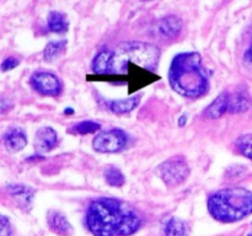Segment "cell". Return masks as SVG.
Returning a JSON list of instances; mask_svg holds the SVG:
<instances>
[{
  "label": "cell",
  "mask_w": 252,
  "mask_h": 236,
  "mask_svg": "<svg viewBox=\"0 0 252 236\" xmlns=\"http://www.w3.org/2000/svg\"><path fill=\"white\" fill-rule=\"evenodd\" d=\"M140 102V98L138 96L130 98H123V100H113L108 101L107 107L108 110L112 111L113 113H117V115H123V113L130 112V111L134 110Z\"/></svg>",
  "instance_id": "14"
},
{
  "label": "cell",
  "mask_w": 252,
  "mask_h": 236,
  "mask_svg": "<svg viewBox=\"0 0 252 236\" xmlns=\"http://www.w3.org/2000/svg\"><path fill=\"white\" fill-rule=\"evenodd\" d=\"M251 101L250 97L245 92H238L229 101V112L240 113L245 112L250 108Z\"/></svg>",
  "instance_id": "17"
},
{
  "label": "cell",
  "mask_w": 252,
  "mask_h": 236,
  "mask_svg": "<svg viewBox=\"0 0 252 236\" xmlns=\"http://www.w3.org/2000/svg\"><path fill=\"white\" fill-rule=\"evenodd\" d=\"M143 1H149V0H143Z\"/></svg>",
  "instance_id": "29"
},
{
  "label": "cell",
  "mask_w": 252,
  "mask_h": 236,
  "mask_svg": "<svg viewBox=\"0 0 252 236\" xmlns=\"http://www.w3.org/2000/svg\"><path fill=\"white\" fill-rule=\"evenodd\" d=\"M182 30V21L180 17L171 15L154 22L152 26V34L161 39L175 38Z\"/></svg>",
  "instance_id": "8"
},
{
  "label": "cell",
  "mask_w": 252,
  "mask_h": 236,
  "mask_svg": "<svg viewBox=\"0 0 252 236\" xmlns=\"http://www.w3.org/2000/svg\"><path fill=\"white\" fill-rule=\"evenodd\" d=\"M65 113H66V115H68V113H70V115H71V113H74V111L71 110V108H66Z\"/></svg>",
  "instance_id": "27"
},
{
  "label": "cell",
  "mask_w": 252,
  "mask_h": 236,
  "mask_svg": "<svg viewBox=\"0 0 252 236\" xmlns=\"http://www.w3.org/2000/svg\"><path fill=\"white\" fill-rule=\"evenodd\" d=\"M86 225L95 236H129L140 228V218L123 202L98 198L89 206Z\"/></svg>",
  "instance_id": "1"
},
{
  "label": "cell",
  "mask_w": 252,
  "mask_h": 236,
  "mask_svg": "<svg viewBox=\"0 0 252 236\" xmlns=\"http://www.w3.org/2000/svg\"><path fill=\"white\" fill-rule=\"evenodd\" d=\"M248 236H252V233H250V234H249V235Z\"/></svg>",
  "instance_id": "28"
},
{
  "label": "cell",
  "mask_w": 252,
  "mask_h": 236,
  "mask_svg": "<svg viewBox=\"0 0 252 236\" xmlns=\"http://www.w3.org/2000/svg\"><path fill=\"white\" fill-rule=\"evenodd\" d=\"M7 192L19 202L20 206L24 208H31L32 199H33L34 191L29 186L25 184H10L6 187Z\"/></svg>",
  "instance_id": "13"
},
{
  "label": "cell",
  "mask_w": 252,
  "mask_h": 236,
  "mask_svg": "<svg viewBox=\"0 0 252 236\" xmlns=\"http://www.w3.org/2000/svg\"><path fill=\"white\" fill-rule=\"evenodd\" d=\"M4 144L11 152H17L24 149L27 144L26 134L20 128H10L4 135Z\"/></svg>",
  "instance_id": "11"
},
{
  "label": "cell",
  "mask_w": 252,
  "mask_h": 236,
  "mask_svg": "<svg viewBox=\"0 0 252 236\" xmlns=\"http://www.w3.org/2000/svg\"><path fill=\"white\" fill-rule=\"evenodd\" d=\"M159 174L166 186H179L189 176V165L184 156H172L160 165Z\"/></svg>",
  "instance_id": "5"
},
{
  "label": "cell",
  "mask_w": 252,
  "mask_h": 236,
  "mask_svg": "<svg viewBox=\"0 0 252 236\" xmlns=\"http://www.w3.org/2000/svg\"><path fill=\"white\" fill-rule=\"evenodd\" d=\"M171 88L185 97L197 98L208 91L207 71L202 66V58L197 52L177 54L169 70Z\"/></svg>",
  "instance_id": "2"
},
{
  "label": "cell",
  "mask_w": 252,
  "mask_h": 236,
  "mask_svg": "<svg viewBox=\"0 0 252 236\" xmlns=\"http://www.w3.org/2000/svg\"><path fill=\"white\" fill-rule=\"evenodd\" d=\"M244 59H245V63L249 65H252V42L248 49H246L245 54H244Z\"/></svg>",
  "instance_id": "25"
},
{
  "label": "cell",
  "mask_w": 252,
  "mask_h": 236,
  "mask_svg": "<svg viewBox=\"0 0 252 236\" xmlns=\"http://www.w3.org/2000/svg\"><path fill=\"white\" fill-rule=\"evenodd\" d=\"M20 64V60L17 58H14V57H9V58L4 59V61H2L1 64V70L4 71H7V70H11V69L16 68L17 65Z\"/></svg>",
  "instance_id": "24"
},
{
  "label": "cell",
  "mask_w": 252,
  "mask_h": 236,
  "mask_svg": "<svg viewBox=\"0 0 252 236\" xmlns=\"http://www.w3.org/2000/svg\"><path fill=\"white\" fill-rule=\"evenodd\" d=\"M236 147L244 156L252 161V134H246L239 138L236 142Z\"/></svg>",
  "instance_id": "22"
},
{
  "label": "cell",
  "mask_w": 252,
  "mask_h": 236,
  "mask_svg": "<svg viewBox=\"0 0 252 236\" xmlns=\"http://www.w3.org/2000/svg\"><path fill=\"white\" fill-rule=\"evenodd\" d=\"M66 41H52L46 46L43 52L44 59L47 61L56 60L58 57L62 56L64 51H65Z\"/></svg>",
  "instance_id": "19"
},
{
  "label": "cell",
  "mask_w": 252,
  "mask_h": 236,
  "mask_svg": "<svg viewBox=\"0 0 252 236\" xmlns=\"http://www.w3.org/2000/svg\"><path fill=\"white\" fill-rule=\"evenodd\" d=\"M103 177L106 182L112 187H122L125 184L126 178L120 169L115 166H107L103 171Z\"/></svg>",
  "instance_id": "20"
},
{
  "label": "cell",
  "mask_w": 252,
  "mask_h": 236,
  "mask_svg": "<svg viewBox=\"0 0 252 236\" xmlns=\"http://www.w3.org/2000/svg\"><path fill=\"white\" fill-rule=\"evenodd\" d=\"M112 54L113 52L108 51V49H102L101 52H98V54L95 57L93 61V69L96 75H105V74H107L108 64H110L111 58H112Z\"/></svg>",
  "instance_id": "16"
},
{
  "label": "cell",
  "mask_w": 252,
  "mask_h": 236,
  "mask_svg": "<svg viewBox=\"0 0 252 236\" xmlns=\"http://www.w3.org/2000/svg\"><path fill=\"white\" fill-rule=\"evenodd\" d=\"M160 49L152 43L139 41L123 42L113 52L111 61H133L154 71L159 64Z\"/></svg>",
  "instance_id": "4"
},
{
  "label": "cell",
  "mask_w": 252,
  "mask_h": 236,
  "mask_svg": "<svg viewBox=\"0 0 252 236\" xmlns=\"http://www.w3.org/2000/svg\"><path fill=\"white\" fill-rule=\"evenodd\" d=\"M101 125L98 123L93 122V120H84V122L78 123V124L73 125L70 129H68V133H73V134H91V133H95L97 130H100Z\"/></svg>",
  "instance_id": "21"
},
{
  "label": "cell",
  "mask_w": 252,
  "mask_h": 236,
  "mask_svg": "<svg viewBox=\"0 0 252 236\" xmlns=\"http://www.w3.org/2000/svg\"><path fill=\"white\" fill-rule=\"evenodd\" d=\"M48 27L54 33H64L68 31L69 25L65 15L59 11H51L48 15Z\"/></svg>",
  "instance_id": "15"
},
{
  "label": "cell",
  "mask_w": 252,
  "mask_h": 236,
  "mask_svg": "<svg viewBox=\"0 0 252 236\" xmlns=\"http://www.w3.org/2000/svg\"><path fill=\"white\" fill-rule=\"evenodd\" d=\"M165 236H189L187 225L181 219L172 216L165 225Z\"/></svg>",
  "instance_id": "18"
},
{
  "label": "cell",
  "mask_w": 252,
  "mask_h": 236,
  "mask_svg": "<svg viewBox=\"0 0 252 236\" xmlns=\"http://www.w3.org/2000/svg\"><path fill=\"white\" fill-rule=\"evenodd\" d=\"M229 97L228 92H221L208 107L204 110L203 115L204 117L209 118V119H217V118H220L226 111H229Z\"/></svg>",
  "instance_id": "12"
},
{
  "label": "cell",
  "mask_w": 252,
  "mask_h": 236,
  "mask_svg": "<svg viewBox=\"0 0 252 236\" xmlns=\"http://www.w3.org/2000/svg\"><path fill=\"white\" fill-rule=\"evenodd\" d=\"M48 228L59 236H70L73 234V226L69 223L63 213L58 210H49L47 214Z\"/></svg>",
  "instance_id": "10"
},
{
  "label": "cell",
  "mask_w": 252,
  "mask_h": 236,
  "mask_svg": "<svg viewBox=\"0 0 252 236\" xmlns=\"http://www.w3.org/2000/svg\"><path fill=\"white\" fill-rule=\"evenodd\" d=\"M32 88L44 96H58L62 92V84L54 74L48 71H36L30 79Z\"/></svg>",
  "instance_id": "7"
},
{
  "label": "cell",
  "mask_w": 252,
  "mask_h": 236,
  "mask_svg": "<svg viewBox=\"0 0 252 236\" xmlns=\"http://www.w3.org/2000/svg\"><path fill=\"white\" fill-rule=\"evenodd\" d=\"M186 122H187V115L181 116V117L179 118V125H180V127H185Z\"/></svg>",
  "instance_id": "26"
},
{
  "label": "cell",
  "mask_w": 252,
  "mask_h": 236,
  "mask_svg": "<svg viewBox=\"0 0 252 236\" xmlns=\"http://www.w3.org/2000/svg\"><path fill=\"white\" fill-rule=\"evenodd\" d=\"M208 210L221 223L241 220L252 214V192L244 187L221 189L209 197Z\"/></svg>",
  "instance_id": "3"
},
{
  "label": "cell",
  "mask_w": 252,
  "mask_h": 236,
  "mask_svg": "<svg viewBox=\"0 0 252 236\" xmlns=\"http://www.w3.org/2000/svg\"><path fill=\"white\" fill-rule=\"evenodd\" d=\"M127 134L121 129H110L101 132L94 138L93 147L100 152L121 151L127 144Z\"/></svg>",
  "instance_id": "6"
},
{
  "label": "cell",
  "mask_w": 252,
  "mask_h": 236,
  "mask_svg": "<svg viewBox=\"0 0 252 236\" xmlns=\"http://www.w3.org/2000/svg\"><path fill=\"white\" fill-rule=\"evenodd\" d=\"M58 144V134L52 127H42L37 130L34 137V149L37 152H48Z\"/></svg>",
  "instance_id": "9"
},
{
  "label": "cell",
  "mask_w": 252,
  "mask_h": 236,
  "mask_svg": "<svg viewBox=\"0 0 252 236\" xmlns=\"http://www.w3.org/2000/svg\"><path fill=\"white\" fill-rule=\"evenodd\" d=\"M0 236H10L11 235V223H10L9 219L5 215H1L0 218Z\"/></svg>",
  "instance_id": "23"
}]
</instances>
